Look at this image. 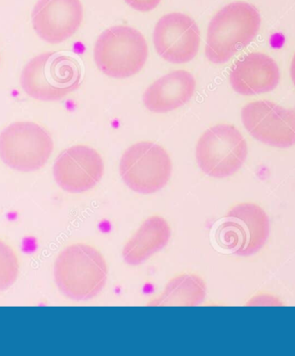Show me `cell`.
<instances>
[{
	"mask_svg": "<svg viewBox=\"0 0 295 356\" xmlns=\"http://www.w3.org/2000/svg\"><path fill=\"white\" fill-rule=\"evenodd\" d=\"M120 172L129 189L142 194L154 193L163 189L170 179V157L157 143H136L122 156Z\"/></svg>",
	"mask_w": 295,
	"mask_h": 356,
	"instance_id": "ba28073f",
	"label": "cell"
},
{
	"mask_svg": "<svg viewBox=\"0 0 295 356\" xmlns=\"http://www.w3.org/2000/svg\"><path fill=\"white\" fill-rule=\"evenodd\" d=\"M244 127L257 141L276 147L295 145V111L262 100L248 104L241 113Z\"/></svg>",
	"mask_w": 295,
	"mask_h": 356,
	"instance_id": "9c48e42d",
	"label": "cell"
},
{
	"mask_svg": "<svg viewBox=\"0 0 295 356\" xmlns=\"http://www.w3.org/2000/svg\"><path fill=\"white\" fill-rule=\"evenodd\" d=\"M53 172L61 188L68 193H83L95 188L102 179L104 163L92 147L73 146L57 157Z\"/></svg>",
	"mask_w": 295,
	"mask_h": 356,
	"instance_id": "8fae6325",
	"label": "cell"
},
{
	"mask_svg": "<svg viewBox=\"0 0 295 356\" xmlns=\"http://www.w3.org/2000/svg\"><path fill=\"white\" fill-rule=\"evenodd\" d=\"M105 258L85 243H75L61 252L54 268L57 286L71 300L83 301L95 298L107 280Z\"/></svg>",
	"mask_w": 295,
	"mask_h": 356,
	"instance_id": "6da1fadb",
	"label": "cell"
},
{
	"mask_svg": "<svg viewBox=\"0 0 295 356\" xmlns=\"http://www.w3.org/2000/svg\"><path fill=\"white\" fill-rule=\"evenodd\" d=\"M291 78H292L294 84L295 86V55L294 56L292 63H291Z\"/></svg>",
	"mask_w": 295,
	"mask_h": 356,
	"instance_id": "d6986e66",
	"label": "cell"
},
{
	"mask_svg": "<svg viewBox=\"0 0 295 356\" xmlns=\"http://www.w3.org/2000/svg\"><path fill=\"white\" fill-rule=\"evenodd\" d=\"M271 234V222L265 211L253 203L232 208L216 231L218 246L237 257H250L264 247Z\"/></svg>",
	"mask_w": 295,
	"mask_h": 356,
	"instance_id": "5b68a950",
	"label": "cell"
},
{
	"mask_svg": "<svg viewBox=\"0 0 295 356\" xmlns=\"http://www.w3.org/2000/svg\"><path fill=\"white\" fill-rule=\"evenodd\" d=\"M133 9L138 12H150L157 8L161 0H125Z\"/></svg>",
	"mask_w": 295,
	"mask_h": 356,
	"instance_id": "ac0fdd59",
	"label": "cell"
},
{
	"mask_svg": "<svg viewBox=\"0 0 295 356\" xmlns=\"http://www.w3.org/2000/svg\"><path fill=\"white\" fill-rule=\"evenodd\" d=\"M260 25V14L250 3L234 2L225 6L208 26L207 58L214 64L228 63L253 41Z\"/></svg>",
	"mask_w": 295,
	"mask_h": 356,
	"instance_id": "7a4b0ae2",
	"label": "cell"
},
{
	"mask_svg": "<svg viewBox=\"0 0 295 356\" xmlns=\"http://www.w3.org/2000/svg\"><path fill=\"white\" fill-rule=\"evenodd\" d=\"M248 147L239 129L218 124L207 129L198 142L196 159L205 174L214 178L229 177L243 166Z\"/></svg>",
	"mask_w": 295,
	"mask_h": 356,
	"instance_id": "52a82bcc",
	"label": "cell"
},
{
	"mask_svg": "<svg viewBox=\"0 0 295 356\" xmlns=\"http://www.w3.org/2000/svg\"><path fill=\"white\" fill-rule=\"evenodd\" d=\"M196 81L189 72L178 70L164 75L146 90L143 103L154 113H165L188 103L196 91Z\"/></svg>",
	"mask_w": 295,
	"mask_h": 356,
	"instance_id": "5bb4252c",
	"label": "cell"
},
{
	"mask_svg": "<svg viewBox=\"0 0 295 356\" xmlns=\"http://www.w3.org/2000/svg\"><path fill=\"white\" fill-rule=\"evenodd\" d=\"M51 136L41 125L17 122L0 134V158L10 168L33 172L42 168L53 152Z\"/></svg>",
	"mask_w": 295,
	"mask_h": 356,
	"instance_id": "8992f818",
	"label": "cell"
},
{
	"mask_svg": "<svg viewBox=\"0 0 295 356\" xmlns=\"http://www.w3.org/2000/svg\"><path fill=\"white\" fill-rule=\"evenodd\" d=\"M149 49L145 38L129 26H114L102 32L95 47L97 67L107 76L125 79L141 71Z\"/></svg>",
	"mask_w": 295,
	"mask_h": 356,
	"instance_id": "277c9868",
	"label": "cell"
},
{
	"mask_svg": "<svg viewBox=\"0 0 295 356\" xmlns=\"http://www.w3.org/2000/svg\"><path fill=\"white\" fill-rule=\"evenodd\" d=\"M171 229L159 216L147 219L129 239L123 250L124 260L129 265H139L151 255L163 250L170 239Z\"/></svg>",
	"mask_w": 295,
	"mask_h": 356,
	"instance_id": "9a60e30c",
	"label": "cell"
},
{
	"mask_svg": "<svg viewBox=\"0 0 295 356\" xmlns=\"http://www.w3.org/2000/svg\"><path fill=\"white\" fill-rule=\"evenodd\" d=\"M80 64L73 57L61 53L35 56L24 67L21 75L24 91L40 102H57L80 86Z\"/></svg>",
	"mask_w": 295,
	"mask_h": 356,
	"instance_id": "3957f363",
	"label": "cell"
},
{
	"mask_svg": "<svg viewBox=\"0 0 295 356\" xmlns=\"http://www.w3.org/2000/svg\"><path fill=\"white\" fill-rule=\"evenodd\" d=\"M83 20L80 0H38L32 24L43 41L58 44L70 39Z\"/></svg>",
	"mask_w": 295,
	"mask_h": 356,
	"instance_id": "7c38bea8",
	"label": "cell"
},
{
	"mask_svg": "<svg viewBox=\"0 0 295 356\" xmlns=\"http://www.w3.org/2000/svg\"><path fill=\"white\" fill-rule=\"evenodd\" d=\"M19 273V261L15 251L0 240V292L15 283Z\"/></svg>",
	"mask_w": 295,
	"mask_h": 356,
	"instance_id": "e0dca14e",
	"label": "cell"
},
{
	"mask_svg": "<svg viewBox=\"0 0 295 356\" xmlns=\"http://www.w3.org/2000/svg\"><path fill=\"white\" fill-rule=\"evenodd\" d=\"M279 81L278 66L271 57L262 53H250L241 57L230 73V82L234 91L241 95L271 92Z\"/></svg>",
	"mask_w": 295,
	"mask_h": 356,
	"instance_id": "4fadbf2b",
	"label": "cell"
},
{
	"mask_svg": "<svg viewBox=\"0 0 295 356\" xmlns=\"http://www.w3.org/2000/svg\"><path fill=\"white\" fill-rule=\"evenodd\" d=\"M207 286L200 276L179 275L172 279L164 292L149 303L150 307H196L206 298Z\"/></svg>",
	"mask_w": 295,
	"mask_h": 356,
	"instance_id": "2e32d148",
	"label": "cell"
},
{
	"mask_svg": "<svg viewBox=\"0 0 295 356\" xmlns=\"http://www.w3.org/2000/svg\"><path fill=\"white\" fill-rule=\"evenodd\" d=\"M154 44L158 55L168 63L191 62L200 49L199 27L190 17L174 13L161 17L154 31Z\"/></svg>",
	"mask_w": 295,
	"mask_h": 356,
	"instance_id": "30bf717a",
	"label": "cell"
}]
</instances>
